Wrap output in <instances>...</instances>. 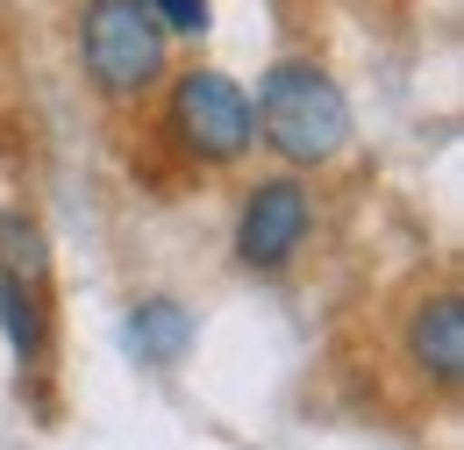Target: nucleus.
Segmentation results:
<instances>
[{
    "label": "nucleus",
    "mask_w": 464,
    "mask_h": 450,
    "mask_svg": "<svg viewBox=\"0 0 464 450\" xmlns=\"http://www.w3.org/2000/svg\"><path fill=\"white\" fill-rule=\"evenodd\" d=\"M72 51H79V72L101 101H143L165 86L172 29L143 0H79Z\"/></svg>",
    "instance_id": "obj_2"
},
{
    "label": "nucleus",
    "mask_w": 464,
    "mask_h": 450,
    "mask_svg": "<svg viewBox=\"0 0 464 450\" xmlns=\"http://www.w3.org/2000/svg\"><path fill=\"white\" fill-rule=\"evenodd\" d=\"M0 272H14V279H29V286L51 279V236L22 208H0Z\"/></svg>",
    "instance_id": "obj_8"
},
{
    "label": "nucleus",
    "mask_w": 464,
    "mask_h": 450,
    "mask_svg": "<svg viewBox=\"0 0 464 450\" xmlns=\"http://www.w3.org/2000/svg\"><path fill=\"white\" fill-rule=\"evenodd\" d=\"M307 236H314V186H307L300 171H279V179H257V186L243 193L229 250H236L243 272L272 279V272H286L293 258L307 250Z\"/></svg>",
    "instance_id": "obj_4"
},
{
    "label": "nucleus",
    "mask_w": 464,
    "mask_h": 450,
    "mask_svg": "<svg viewBox=\"0 0 464 450\" xmlns=\"http://www.w3.org/2000/svg\"><path fill=\"white\" fill-rule=\"evenodd\" d=\"M407 365L443 394L464 379V300L458 293H429L407 315Z\"/></svg>",
    "instance_id": "obj_5"
},
{
    "label": "nucleus",
    "mask_w": 464,
    "mask_h": 450,
    "mask_svg": "<svg viewBox=\"0 0 464 450\" xmlns=\"http://www.w3.org/2000/svg\"><path fill=\"white\" fill-rule=\"evenodd\" d=\"M129 350H136V365H150V372H172L186 365V350L200 337V322H193V308L172 300V293H150V300H136L129 308Z\"/></svg>",
    "instance_id": "obj_6"
},
{
    "label": "nucleus",
    "mask_w": 464,
    "mask_h": 450,
    "mask_svg": "<svg viewBox=\"0 0 464 450\" xmlns=\"http://www.w3.org/2000/svg\"><path fill=\"white\" fill-rule=\"evenodd\" d=\"M172 36H208V0H143Z\"/></svg>",
    "instance_id": "obj_9"
},
{
    "label": "nucleus",
    "mask_w": 464,
    "mask_h": 450,
    "mask_svg": "<svg viewBox=\"0 0 464 450\" xmlns=\"http://www.w3.org/2000/svg\"><path fill=\"white\" fill-rule=\"evenodd\" d=\"M165 129L172 143L208 171H229L257 151V114H250V93L236 86L229 72L215 64H193L172 79V101H165Z\"/></svg>",
    "instance_id": "obj_3"
},
{
    "label": "nucleus",
    "mask_w": 464,
    "mask_h": 450,
    "mask_svg": "<svg viewBox=\"0 0 464 450\" xmlns=\"http://www.w3.org/2000/svg\"><path fill=\"white\" fill-rule=\"evenodd\" d=\"M0 329H7V350L14 365H36L44 343H51V315H44V286L0 272Z\"/></svg>",
    "instance_id": "obj_7"
},
{
    "label": "nucleus",
    "mask_w": 464,
    "mask_h": 450,
    "mask_svg": "<svg viewBox=\"0 0 464 450\" xmlns=\"http://www.w3.org/2000/svg\"><path fill=\"white\" fill-rule=\"evenodd\" d=\"M257 143L293 171L336 165L350 151V93L314 64V57H279L265 79H257Z\"/></svg>",
    "instance_id": "obj_1"
}]
</instances>
